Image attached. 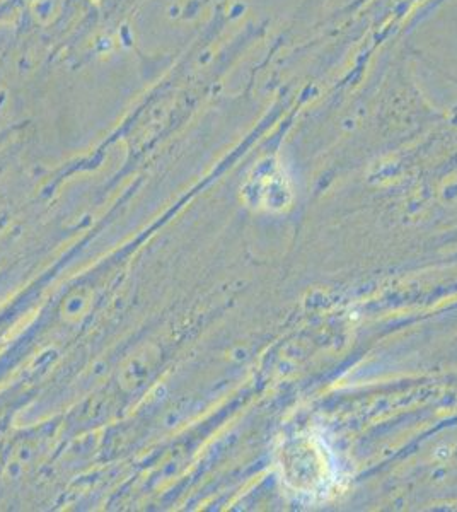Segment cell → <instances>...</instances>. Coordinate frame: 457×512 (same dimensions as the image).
<instances>
[{
	"mask_svg": "<svg viewBox=\"0 0 457 512\" xmlns=\"http://www.w3.org/2000/svg\"><path fill=\"white\" fill-rule=\"evenodd\" d=\"M258 185V198L267 209H284L290 202L289 176L278 163L270 161V166L263 171L260 178H256Z\"/></svg>",
	"mask_w": 457,
	"mask_h": 512,
	"instance_id": "obj_2",
	"label": "cell"
},
{
	"mask_svg": "<svg viewBox=\"0 0 457 512\" xmlns=\"http://www.w3.org/2000/svg\"><path fill=\"white\" fill-rule=\"evenodd\" d=\"M301 458L290 449L289 460L285 461L287 480L296 489L306 490L304 494H324L335 482V463L330 460L323 443L314 437L302 443Z\"/></svg>",
	"mask_w": 457,
	"mask_h": 512,
	"instance_id": "obj_1",
	"label": "cell"
}]
</instances>
